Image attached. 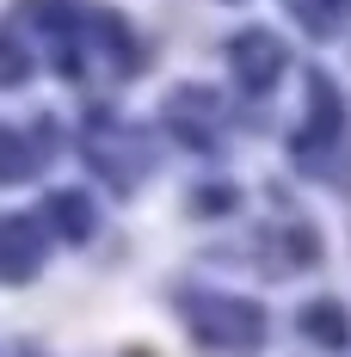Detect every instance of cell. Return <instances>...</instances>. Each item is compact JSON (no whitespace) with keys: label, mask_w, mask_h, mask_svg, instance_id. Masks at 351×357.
Listing matches in <instances>:
<instances>
[{"label":"cell","mask_w":351,"mask_h":357,"mask_svg":"<svg viewBox=\"0 0 351 357\" xmlns=\"http://www.w3.org/2000/svg\"><path fill=\"white\" fill-rule=\"evenodd\" d=\"M228 62H234V74H241L253 93H265V86L283 74V43H278L271 31H259V25H253V31H241L234 43H228Z\"/></svg>","instance_id":"6da1fadb"},{"label":"cell","mask_w":351,"mask_h":357,"mask_svg":"<svg viewBox=\"0 0 351 357\" xmlns=\"http://www.w3.org/2000/svg\"><path fill=\"white\" fill-rule=\"evenodd\" d=\"M37 265H43V234H37V222L31 215L0 222V278H6V284H25Z\"/></svg>","instance_id":"7a4b0ae2"},{"label":"cell","mask_w":351,"mask_h":357,"mask_svg":"<svg viewBox=\"0 0 351 357\" xmlns=\"http://www.w3.org/2000/svg\"><path fill=\"white\" fill-rule=\"evenodd\" d=\"M302 326H308L315 345H345L351 339V321H345L339 302H308V308H302Z\"/></svg>","instance_id":"3957f363"},{"label":"cell","mask_w":351,"mask_h":357,"mask_svg":"<svg viewBox=\"0 0 351 357\" xmlns=\"http://www.w3.org/2000/svg\"><path fill=\"white\" fill-rule=\"evenodd\" d=\"M308 31H339V25H351V0H283Z\"/></svg>","instance_id":"277c9868"},{"label":"cell","mask_w":351,"mask_h":357,"mask_svg":"<svg viewBox=\"0 0 351 357\" xmlns=\"http://www.w3.org/2000/svg\"><path fill=\"white\" fill-rule=\"evenodd\" d=\"M50 215H62V222H68V228H62L68 241H87V234H93V204H87V197H74V191H56V197H50Z\"/></svg>","instance_id":"5b68a950"},{"label":"cell","mask_w":351,"mask_h":357,"mask_svg":"<svg viewBox=\"0 0 351 357\" xmlns=\"http://www.w3.org/2000/svg\"><path fill=\"white\" fill-rule=\"evenodd\" d=\"M25 173H31V148L19 142L13 123H0V185H19Z\"/></svg>","instance_id":"8992f818"},{"label":"cell","mask_w":351,"mask_h":357,"mask_svg":"<svg viewBox=\"0 0 351 357\" xmlns=\"http://www.w3.org/2000/svg\"><path fill=\"white\" fill-rule=\"evenodd\" d=\"M19 80H25V56L13 37H0V86H19Z\"/></svg>","instance_id":"52a82bcc"}]
</instances>
